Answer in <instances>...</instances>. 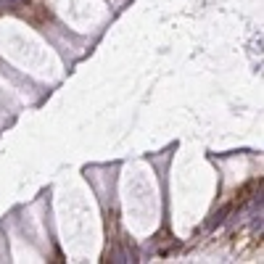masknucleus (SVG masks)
Instances as JSON below:
<instances>
[{"label": "nucleus", "mask_w": 264, "mask_h": 264, "mask_svg": "<svg viewBox=\"0 0 264 264\" xmlns=\"http://www.w3.org/2000/svg\"><path fill=\"white\" fill-rule=\"evenodd\" d=\"M27 3H29V0H3V6H8V8H21Z\"/></svg>", "instance_id": "f257e3e1"}, {"label": "nucleus", "mask_w": 264, "mask_h": 264, "mask_svg": "<svg viewBox=\"0 0 264 264\" xmlns=\"http://www.w3.org/2000/svg\"><path fill=\"white\" fill-rule=\"evenodd\" d=\"M225 214H227V209H222V212H217V214H214V220H209V227H214V225H220V222L225 220Z\"/></svg>", "instance_id": "f03ea898"}]
</instances>
